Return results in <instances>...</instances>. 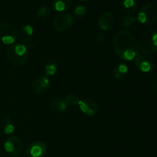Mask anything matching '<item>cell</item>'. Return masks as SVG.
Wrapping results in <instances>:
<instances>
[{"label": "cell", "mask_w": 157, "mask_h": 157, "mask_svg": "<svg viewBox=\"0 0 157 157\" xmlns=\"http://www.w3.org/2000/svg\"><path fill=\"white\" fill-rule=\"evenodd\" d=\"M21 29L24 30V32H25V33H27L28 35H33V28L32 27L31 25H26L23 26Z\"/></svg>", "instance_id": "cell-24"}, {"label": "cell", "mask_w": 157, "mask_h": 157, "mask_svg": "<svg viewBox=\"0 0 157 157\" xmlns=\"http://www.w3.org/2000/svg\"><path fill=\"white\" fill-rule=\"evenodd\" d=\"M78 106L81 111L89 117L94 116L98 112V106L97 103L89 98L81 100Z\"/></svg>", "instance_id": "cell-10"}, {"label": "cell", "mask_w": 157, "mask_h": 157, "mask_svg": "<svg viewBox=\"0 0 157 157\" xmlns=\"http://www.w3.org/2000/svg\"><path fill=\"white\" fill-rule=\"evenodd\" d=\"M78 1H81V2H84V1H86V0H78Z\"/></svg>", "instance_id": "cell-27"}, {"label": "cell", "mask_w": 157, "mask_h": 157, "mask_svg": "<svg viewBox=\"0 0 157 157\" xmlns=\"http://www.w3.org/2000/svg\"><path fill=\"white\" fill-rule=\"evenodd\" d=\"M47 153L46 145L41 141H35L28 146L25 150L26 157H43Z\"/></svg>", "instance_id": "cell-7"}, {"label": "cell", "mask_w": 157, "mask_h": 157, "mask_svg": "<svg viewBox=\"0 0 157 157\" xmlns=\"http://www.w3.org/2000/svg\"><path fill=\"white\" fill-rule=\"evenodd\" d=\"M18 38H19L21 42L22 43H29L32 38V35H28L27 33H25L22 29H20L19 32H18Z\"/></svg>", "instance_id": "cell-21"}, {"label": "cell", "mask_w": 157, "mask_h": 157, "mask_svg": "<svg viewBox=\"0 0 157 157\" xmlns=\"http://www.w3.org/2000/svg\"><path fill=\"white\" fill-rule=\"evenodd\" d=\"M29 58V53L24 55H19L14 50L13 44L11 45L7 50V58L9 63L15 67H21L27 61Z\"/></svg>", "instance_id": "cell-8"}, {"label": "cell", "mask_w": 157, "mask_h": 157, "mask_svg": "<svg viewBox=\"0 0 157 157\" xmlns=\"http://www.w3.org/2000/svg\"><path fill=\"white\" fill-rule=\"evenodd\" d=\"M140 51L144 54L151 55L157 51V32L149 30L141 35L138 41Z\"/></svg>", "instance_id": "cell-2"}, {"label": "cell", "mask_w": 157, "mask_h": 157, "mask_svg": "<svg viewBox=\"0 0 157 157\" xmlns=\"http://www.w3.org/2000/svg\"><path fill=\"white\" fill-rule=\"evenodd\" d=\"M18 32L12 24L3 22L0 24V40L5 44H13L17 39Z\"/></svg>", "instance_id": "cell-3"}, {"label": "cell", "mask_w": 157, "mask_h": 157, "mask_svg": "<svg viewBox=\"0 0 157 157\" xmlns=\"http://www.w3.org/2000/svg\"><path fill=\"white\" fill-rule=\"evenodd\" d=\"M135 65L142 72H149L156 67L154 58L147 54H138L135 58Z\"/></svg>", "instance_id": "cell-5"}, {"label": "cell", "mask_w": 157, "mask_h": 157, "mask_svg": "<svg viewBox=\"0 0 157 157\" xmlns=\"http://www.w3.org/2000/svg\"><path fill=\"white\" fill-rule=\"evenodd\" d=\"M113 45L116 53L123 61H132L140 52L138 41L127 30L118 31L114 34Z\"/></svg>", "instance_id": "cell-1"}, {"label": "cell", "mask_w": 157, "mask_h": 157, "mask_svg": "<svg viewBox=\"0 0 157 157\" xmlns=\"http://www.w3.org/2000/svg\"><path fill=\"white\" fill-rule=\"evenodd\" d=\"M153 91H154V93H155V94H156V96L157 97V81L154 83V84H153Z\"/></svg>", "instance_id": "cell-26"}, {"label": "cell", "mask_w": 157, "mask_h": 157, "mask_svg": "<svg viewBox=\"0 0 157 157\" xmlns=\"http://www.w3.org/2000/svg\"><path fill=\"white\" fill-rule=\"evenodd\" d=\"M96 38L98 42H102L104 39V35H103V34H99V35H97Z\"/></svg>", "instance_id": "cell-25"}, {"label": "cell", "mask_w": 157, "mask_h": 157, "mask_svg": "<svg viewBox=\"0 0 157 157\" xmlns=\"http://www.w3.org/2000/svg\"><path fill=\"white\" fill-rule=\"evenodd\" d=\"M64 99H65V101L67 102V104H69V105H71V106L78 105L80 103V101H81L79 97L76 94H67Z\"/></svg>", "instance_id": "cell-18"}, {"label": "cell", "mask_w": 157, "mask_h": 157, "mask_svg": "<svg viewBox=\"0 0 157 157\" xmlns=\"http://www.w3.org/2000/svg\"><path fill=\"white\" fill-rule=\"evenodd\" d=\"M50 14L51 11L49 7H48V6H42L37 12L36 17L38 19L41 20V21H45V20H47L49 18Z\"/></svg>", "instance_id": "cell-17"}, {"label": "cell", "mask_w": 157, "mask_h": 157, "mask_svg": "<svg viewBox=\"0 0 157 157\" xmlns=\"http://www.w3.org/2000/svg\"><path fill=\"white\" fill-rule=\"evenodd\" d=\"M56 72V67L55 64H48L45 67V73L48 75H54Z\"/></svg>", "instance_id": "cell-23"}, {"label": "cell", "mask_w": 157, "mask_h": 157, "mask_svg": "<svg viewBox=\"0 0 157 157\" xmlns=\"http://www.w3.org/2000/svg\"><path fill=\"white\" fill-rule=\"evenodd\" d=\"M42 1H44V0H42Z\"/></svg>", "instance_id": "cell-28"}, {"label": "cell", "mask_w": 157, "mask_h": 157, "mask_svg": "<svg viewBox=\"0 0 157 157\" xmlns=\"http://www.w3.org/2000/svg\"><path fill=\"white\" fill-rule=\"evenodd\" d=\"M135 21H136V18L130 15H125L121 17V25L124 27H130Z\"/></svg>", "instance_id": "cell-20"}, {"label": "cell", "mask_w": 157, "mask_h": 157, "mask_svg": "<svg viewBox=\"0 0 157 157\" xmlns=\"http://www.w3.org/2000/svg\"><path fill=\"white\" fill-rule=\"evenodd\" d=\"M9 141L12 144L13 146V153H12V156H18L21 153L23 149V142L18 136H12L9 137Z\"/></svg>", "instance_id": "cell-13"}, {"label": "cell", "mask_w": 157, "mask_h": 157, "mask_svg": "<svg viewBox=\"0 0 157 157\" xmlns=\"http://www.w3.org/2000/svg\"><path fill=\"white\" fill-rule=\"evenodd\" d=\"M1 127L6 134H11L15 131V126L12 124V120L9 117H5L1 121Z\"/></svg>", "instance_id": "cell-15"}, {"label": "cell", "mask_w": 157, "mask_h": 157, "mask_svg": "<svg viewBox=\"0 0 157 157\" xmlns=\"http://www.w3.org/2000/svg\"><path fill=\"white\" fill-rule=\"evenodd\" d=\"M49 87H50L49 79L44 75H40V76L37 77L32 84L33 91L38 95L44 94V93H46L47 90H48Z\"/></svg>", "instance_id": "cell-9"}, {"label": "cell", "mask_w": 157, "mask_h": 157, "mask_svg": "<svg viewBox=\"0 0 157 157\" xmlns=\"http://www.w3.org/2000/svg\"><path fill=\"white\" fill-rule=\"evenodd\" d=\"M157 18V11L154 6L147 4L142 7L138 14L137 19L142 24H153Z\"/></svg>", "instance_id": "cell-4"}, {"label": "cell", "mask_w": 157, "mask_h": 157, "mask_svg": "<svg viewBox=\"0 0 157 157\" xmlns=\"http://www.w3.org/2000/svg\"><path fill=\"white\" fill-rule=\"evenodd\" d=\"M67 104L64 98H55L51 102L50 108L54 112H62L67 109Z\"/></svg>", "instance_id": "cell-12"}, {"label": "cell", "mask_w": 157, "mask_h": 157, "mask_svg": "<svg viewBox=\"0 0 157 157\" xmlns=\"http://www.w3.org/2000/svg\"><path fill=\"white\" fill-rule=\"evenodd\" d=\"M128 68L124 64H120L114 68V76L117 80H123L127 74Z\"/></svg>", "instance_id": "cell-16"}, {"label": "cell", "mask_w": 157, "mask_h": 157, "mask_svg": "<svg viewBox=\"0 0 157 157\" xmlns=\"http://www.w3.org/2000/svg\"><path fill=\"white\" fill-rule=\"evenodd\" d=\"M114 17L110 12H102L98 19L99 26L104 31H111L114 26Z\"/></svg>", "instance_id": "cell-11"}, {"label": "cell", "mask_w": 157, "mask_h": 157, "mask_svg": "<svg viewBox=\"0 0 157 157\" xmlns=\"http://www.w3.org/2000/svg\"><path fill=\"white\" fill-rule=\"evenodd\" d=\"M124 7L127 13H133L136 9L134 0H124Z\"/></svg>", "instance_id": "cell-19"}, {"label": "cell", "mask_w": 157, "mask_h": 157, "mask_svg": "<svg viewBox=\"0 0 157 157\" xmlns=\"http://www.w3.org/2000/svg\"><path fill=\"white\" fill-rule=\"evenodd\" d=\"M54 7L58 12L68 10L72 6L71 0H54Z\"/></svg>", "instance_id": "cell-14"}, {"label": "cell", "mask_w": 157, "mask_h": 157, "mask_svg": "<svg viewBox=\"0 0 157 157\" xmlns=\"http://www.w3.org/2000/svg\"><path fill=\"white\" fill-rule=\"evenodd\" d=\"M73 24V18L69 14L63 13L58 15L54 18L52 21V26L57 32L66 31L71 27Z\"/></svg>", "instance_id": "cell-6"}, {"label": "cell", "mask_w": 157, "mask_h": 157, "mask_svg": "<svg viewBox=\"0 0 157 157\" xmlns=\"http://www.w3.org/2000/svg\"><path fill=\"white\" fill-rule=\"evenodd\" d=\"M86 12H87L86 8L81 6H78V7H76V9H75V14L78 17L84 16L86 14Z\"/></svg>", "instance_id": "cell-22"}]
</instances>
